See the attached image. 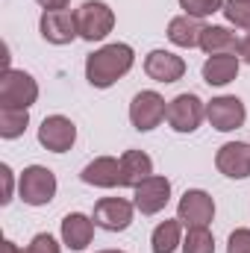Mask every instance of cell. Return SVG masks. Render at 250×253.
Wrapping results in <instances>:
<instances>
[{
    "mask_svg": "<svg viewBox=\"0 0 250 253\" xmlns=\"http://www.w3.org/2000/svg\"><path fill=\"white\" fill-rule=\"evenodd\" d=\"M0 186H3V191H0V203L9 206V203L15 200V171H12L6 162L0 165Z\"/></svg>",
    "mask_w": 250,
    "mask_h": 253,
    "instance_id": "4316f807",
    "label": "cell"
},
{
    "mask_svg": "<svg viewBox=\"0 0 250 253\" xmlns=\"http://www.w3.org/2000/svg\"><path fill=\"white\" fill-rule=\"evenodd\" d=\"M77 15V30H80V39L94 44V42H103L112 30H115V9L106 3V0H85L74 9Z\"/></svg>",
    "mask_w": 250,
    "mask_h": 253,
    "instance_id": "7a4b0ae2",
    "label": "cell"
},
{
    "mask_svg": "<svg viewBox=\"0 0 250 253\" xmlns=\"http://www.w3.org/2000/svg\"><path fill=\"white\" fill-rule=\"evenodd\" d=\"M168 126L174 132H197L200 124L206 121V103L194 94V91H183L174 100H168V115H165Z\"/></svg>",
    "mask_w": 250,
    "mask_h": 253,
    "instance_id": "5b68a950",
    "label": "cell"
},
{
    "mask_svg": "<svg viewBox=\"0 0 250 253\" xmlns=\"http://www.w3.org/2000/svg\"><path fill=\"white\" fill-rule=\"evenodd\" d=\"M215 168L227 180H248L250 177V144L248 141H227L215 153Z\"/></svg>",
    "mask_w": 250,
    "mask_h": 253,
    "instance_id": "5bb4252c",
    "label": "cell"
},
{
    "mask_svg": "<svg viewBox=\"0 0 250 253\" xmlns=\"http://www.w3.org/2000/svg\"><path fill=\"white\" fill-rule=\"evenodd\" d=\"M221 12L233 30H250V0H224Z\"/></svg>",
    "mask_w": 250,
    "mask_h": 253,
    "instance_id": "cb8c5ba5",
    "label": "cell"
},
{
    "mask_svg": "<svg viewBox=\"0 0 250 253\" xmlns=\"http://www.w3.org/2000/svg\"><path fill=\"white\" fill-rule=\"evenodd\" d=\"M177 218H180V224L186 230L212 227V221H215V197L206 189H186L180 203H177Z\"/></svg>",
    "mask_w": 250,
    "mask_h": 253,
    "instance_id": "9c48e42d",
    "label": "cell"
},
{
    "mask_svg": "<svg viewBox=\"0 0 250 253\" xmlns=\"http://www.w3.org/2000/svg\"><path fill=\"white\" fill-rule=\"evenodd\" d=\"M186 227L180 224V218H165L153 227L150 233V251L153 253H177L183 248V233Z\"/></svg>",
    "mask_w": 250,
    "mask_h": 253,
    "instance_id": "44dd1931",
    "label": "cell"
},
{
    "mask_svg": "<svg viewBox=\"0 0 250 253\" xmlns=\"http://www.w3.org/2000/svg\"><path fill=\"white\" fill-rule=\"evenodd\" d=\"M39 100V83L21 68L0 71V109H30Z\"/></svg>",
    "mask_w": 250,
    "mask_h": 253,
    "instance_id": "3957f363",
    "label": "cell"
},
{
    "mask_svg": "<svg viewBox=\"0 0 250 253\" xmlns=\"http://www.w3.org/2000/svg\"><path fill=\"white\" fill-rule=\"evenodd\" d=\"M135 212H138L135 203L126 200V197H100L91 209V218L106 233H124V230L132 227Z\"/></svg>",
    "mask_w": 250,
    "mask_h": 253,
    "instance_id": "52a82bcc",
    "label": "cell"
},
{
    "mask_svg": "<svg viewBox=\"0 0 250 253\" xmlns=\"http://www.w3.org/2000/svg\"><path fill=\"white\" fill-rule=\"evenodd\" d=\"M153 159L144 153V150H124L121 153V180H124V189H135L141 186L147 177H153Z\"/></svg>",
    "mask_w": 250,
    "mask_h": 253,
    "instance_id": "ffe728a7",
    "label": "cell"
},
{
    "mask_svg": "<svg viewBox=\"0 0 250 253\" xmlns=\"http://www.w3.org/2000/svg\"><path fill=\"white\" fill-rule=\"evenodd\" d=\"M206 121L212 129L218 132H233V129H242L248 121V106L242 97L236 94H221V97H212L206 103Z\"/></svg>",
    "mask_w": 250,
    "mask_h": 253,
    "instance_id": "ba28073f",
    "label": "cell"
},
{
    "mask_svg": "<svg viewBox=\"0 0 250 253\" xmlns=\"http://www.w3.org/2000/svg\"><path fill=\"white\" fill-rule=\"evenodd\" d=\"M59 191V180L47 165H27L18 177V197L27 206H47Z\"/></svg>",
    "mask_w": 250,
    "mask_h": 253,
    "instance_id": "277c9868",
    "label": "cell"
},
{
    "mask_svg": "<svg viewBox=\"0 0 250 253\" xmlns=\"http://www.w3.org/2000/svg\"><path fill=\"white\" fill-rule=\"evenodd\" d=\"M39 33L47 44H56L65 47L71 42L80 39V30H77V15L71 9H59V12H42L39 18Z\"/></svg>",
    "mask_w": 250,
    "mask_h": 253,
    "instance_id": "7c38bea8",
    "label": "cell"
},
{
    "mask_svg": "<svg viewBox=\"0 0 250 253\" xmlns=\"http://www.w3.org/2000/svg\"><path fill=\"white\" fill-rule=\"evenodd\" d=\"M94 218L85 215V212H68L62 218V227H59V239L68 251H85L94 239Z\"/></svg>",
    "mask_w": 250,
    "mask_h": 253,
    "instance_id": "2e32d148",
    "label": "cell"
},
{
    "mask_svg": "<svg viewBox=\"0 0 250 253\" xmlns=\"http://www.w3.org/2000/svg\"><path fill=\"white\" fill-rule=\"evenodd\" d=\"M165 115H168V100L159 91H153V88H144V91H138L129 100V124L138 132L156 129L165 121Z\"/></svg>",
    "mask_w": 250,
    "mask_h": 253,
    "instance_id": "8992f818",
    "label": "cell"
},
{
    "mask_svg": "<svg viewBox=\"0 0 250 253\" xmlns=\"http://www.w3.org/2000/svg\"><path fill=\"white\" fill-rule=\"evenodd\" d=\"M200 50L206 56H221V53H239V36L233 27L224 24H206L200 36Z\"/></svg>",
    "mask_w": 250,
    "mask_h": 253,
    "instance_id": "ac0fdd59",
    "label": "cell"
},
{
    "mask_svg": "<svg viewBox=\"0 0 250 253\" xmlns=\"http://www.w3.org/2000/svg\"><path fill=\"white\" fill-rule=\"evenodd\" d=\"M80 180L94 189H124L121 180V156H94L83 171Z\"/></svg>",
    "mask_w": 250,
    "mask_h": 253,
    "instance_id": "9a60e30c",
    "label": "cell"
},
{
    "mask_svg": "<svg viewBox=\"0 0 250 253\" xmlns=\"http://www.w3.org/2000/svg\"><path fill=\"white\" fill-rule=\"evenodd\" d=\"M3 253H24V251H21L12 239H6V242H3Z\"/></svg>",
    "mask_w": 250,
    "mask_h": 253,
    "instance_id": "4dcf8cb0",
    "label": "cell"
},
{
    "mask_svg": "<svg viewBox=\"0 0 250 253\" xmlns=\"http://www.w3.org/2000/svg\"><path fill=\"white\" fill-rule=\"evenodd\" d=\"M39 144L50 153H68L77 144V124L68 115H47L39 126Z\"/></svg>",
    "mask_w": 250,
    "mask_h": 253,
    "instance_id": "8fae6325",
    "label": "cell"
},
{
    "mask_svg": "<svg viewBox=\"0 0 250 253\" xmlns=\"http://www.w3.org/2000/svg\"><path fill=\"white\" fill-rule=\"evenodd\" d=\"M42 6V12H59V9H68L71 0H36Z\"/></svg>",
    "mask_w": 250,
    "mask_h": 253,
    "instance_id": "f1b7e54d",
    "label": "cell"
},
{
    "mask_svg": "<svg viewBox=\"0 0 250 253\" xmlns=\"http://www.w3.org/2000/svg\"><path fill=\"white\" fill-rule=\"evenodd\" d=\"M227 253H250V227H239L227 239Z\"/></svg>",
    "mask_w": 250,
    "mask_h": 253,
    "instance_id": "83f0119b",
    "label": "cell"
},
{
    "mask_svg": "<svg viewBox=\"0 0 250 253\" xmlns=\"http://www.w3.org/2000/svg\"><path fill=\"white\" fill-rule=\"evenodd\" d=\"M135 65V50L126 42H109L85 56V80L91 88H112Z\"/></svg>",
    "mask_w": 250,
    "mask_h": 253,
    "instance_id": "6da1fadb",
    "label": "cell"
},
{
    "mask_svg": "<svg viewBox=\"0 0 250 253\" xmlns=\"http://www.w3.org/2000/svg\"><path fill=\"white\" fill-rule=\"evenodd\" d=\"M132 203L141 215H159L171 203V180L165 174L147 177L141 186L132 189Z\"/></svg>",
    "mask_w": 250,
    "mask_h": 253,
    "instance_id": "30bf717a",
    "label": "cell"
},
{
    "mask_svg": "<svg viewBox=\"0 0 250 253\" xmlns=\"http://www.w3.org/2000/svg\"><path fill=\"white\" fill-rule=\"evenodd\" d=\"M177 3H180L183 15H191V18H197V21L212 18L215 12L224 9V0H177Z\"/></svg>",
    "mask_w": 250,
    "mask_h": 253,
    "instance_id": "d4e9b609",
    "label": "cell"
},
{
    "mask_svg": "<svg viewBox=\"0 0 250 253\" xmlns=\"http://www.w3.org/2000/svg\"><path fill=\"white\" fill-rule=\"evenodd\" d=\"M203 21H197V18H191V15H177V18H171L168 21V42L174 44V47H183V50H194V47H200V36H203Z\"/></svg>",
    "mask_w": 250,
    "mask_h": 253,
    "instance_id": "d6986e66",
    "label": "cell"
},
{
    "mask_svg": "<svg viewBox=\"0 0 250 253\" xmlns=\"http://www.w3.org/2000/svg\"><path fill=\"white\" fill-rule=\"evenodd\" d=\"M183 253H215V236L209 227H191L183 236Z\"/></svg>",
    "mask_w": 250,
    "mask_h": 253,
    "instance_id": "603a6c76",
    "label": "cell"
},
{
    "mask_svg": "<svg viewBox=\"0 0 250 253\" xmlns=\"http://www.w3.org/2000/svg\"><path fill=\"white\" fill-rule=\"evenodd\" d=\"M239 59H242L245 65H250V30L239 39Z\"/></svg>",
    "mask_w": 250,
    "mask_h": 253,
    "instance_id": "f546056e",
    "label": "cell"
},
{
    "mask_svg": "<svg viewBox=\"0 0 250 253\" xmlns=\"http://www.w3.org/2000/svg\"><path fill=\"white\" fill-rule=\"evenodd\" d=\"M239 71H242L239 53H221V56H206V62L200 68V77H203L206 85L224 88V85H230L239 77Z\"/></svg>",
    "mask_w": 250,
    "mask_h": 253,
    "instance_id": "e0dca14e",
    "label": "cell"
},
{
    "mask_svg": "<svg viewBox=\"0 0 250 253\" xmlns=\"http://www.w3.org/2000/svg\"><path fill=\"white\" fill-rule=\"evenodd\" d=\"M24 253H62V245L50 233H39V236L30 239V245H27Z\"/></svg>",
    "mask_w": 250,
    "mask_h": 253,
    "instance_id": "484cf974",
    "label": "cell"
},
{
    "mask_svg": "<svg viewBox=\"0 0 250 253\" xmlns=\"http://www.w3.org/2000/svg\"><path fill=\"white\" fill-rule=\"evenodd\" d=\"M94 253H126V251H115V248H106V251H94Z\"/></svg>",
    "mask_w": 250,
    "mask_h": 253,
    "instance_id": "1f68e13d",
    "label": "cell"
},
{
    "mask_svg": "<svg viewBox=\"0 0 250 253\" xmlns=\"http://www.w3.org/2000/svg\"><path fill=\"white\" fill-rule=\"evenodd\" d=\"M144 74L153 80V83H162V85H171L177 80L186 77V59L177 56L174 50H165V47H156L144 56Z\"/></svg>",
    "mask_w": 250,
    "mask_h": 253,
    "instance_id": "4fadbf2b",
    "label": "cell"
},
{
    "mask_svg": "<svg viewBox=\"0 0 250 253\" xmlns=\"http://www.w3.org/2000/svg\"><path fill=\"white\" fill-rule=\"evenodd\" d=\"M30 126V109H0V138L15 141Z\"/></svg>",
    "mask_w": 250,
    "mask_h": 253,
    "instance_id": "7402d4cb",
    "label": "cell"
}]
</instances>
